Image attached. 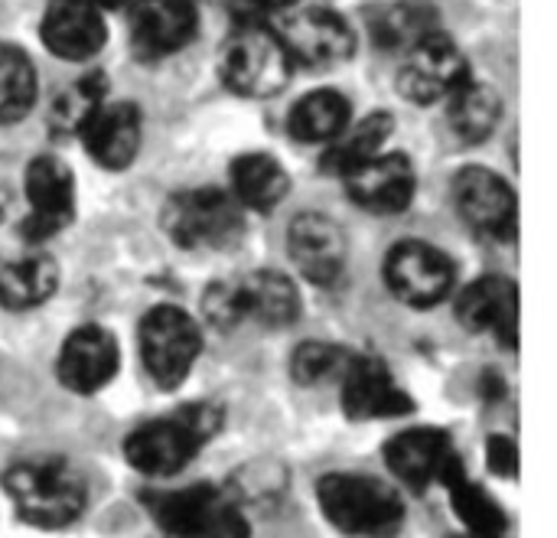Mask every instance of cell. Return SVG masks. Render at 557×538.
Returning <instances> with one entry per match:
<instances>
[{"instance_id":"obj_29","label":"cell","mask_w":557,"mask_h":538,"mask_svg":"<svg viewBox=\"0 0 557 538\" xmlns=\"http://www.w3.org/2000/svg\"><path fill=\"white\" fill-rule=\"evenodd\" d=\"M36 101V69L16 46L0 42V124L20 121Z\"/></svg>"},{"instance_id":"obj_15","label":"cell","mask_w":557,"mask_h":538,"mask_svg":"<svg viewBox=\"0 0 557 538\" xmlns=\"http://www.w3.org/2000/svg\"><path fill=\"white\" fill-rule=\"evenodd\" d=\"M457 461V451L450 438L437 428H411L395 435L385 444V464L388 470L411 490H428L431 484H441L444 470Z\"/></svg>"},{"instance_id":"obj_22","label":"cell","mask_w":557,"mask_h":538,"mask_svg":"<svg viewBox=\"0 0 557 538\" xmlns=\"http://www.w3.org/2000/svg\"><path fill=\"white\" fill-rule=\"evenodd\" d=\"M245 317L261 320L268 327H287L300 314V294L294 281L281 271H255L238 281Z\"/></svg>"},{"instance_id":"obj_31","label":"cell","mask_w":557,"mask_h":538,"mask_svg":"<svg viewBox=\"0 0 557 538\" xmlns=\"http://www.w3.org/2000/svg\"><path fill=\"white\" fill-rule=\"evenodd\" d=\"M349 353L333 346V343H304L294 350L290 359V372L300 386H320L330 382L336 376H343V369L349 366Z\"/></svg>"},{"instance_id":"obj_11","label":"cell","mask_w":557,"mask_h":538,"mask_svg":"<svg viewBox=\"0 0 557 538\" xmlns=\"http://www.w3.org/2000/svg\"><path fill=\"white\" fill-rule=\"evenodd\" d=\"M277 36H281L290 62H300L310 69L339 65L356 49V36H352L349 23L343 16H336L333 10H317V7L290 16Z\"/></svg>"},{"instance_id":"obj_16","label":"cell","mask_w":557,"mask_h":538,"mask_svg":"<svg viewBox=\"0 0 557 538\" xmlns=\"http://www.w3.org/2000/svg\"><path fill=\"white\" fill-rule=\"evenodd\" d=\"M287 252L313 284H333L346 268L343 229L317 212H304L287 229Z\"/></svg>"},{"instance_id":"obj_2","label":"cell","mask_w":557,"mask_h":538,"mask_svg":"<svg viewBox=\"0 0 557 538\" xmlns=\"http://www.w3.org/2000/svg\"><path fill=\"white\" fill-rule=\"evenodd\" d=\"M222 428V412L212 405H186L166 418L134 428L124 441V457L137 474L173 477L180 474Z\"/></svg>"},{"instance_id":"obj_3","label":"cell","mask_w":557,"mask_h":538,"mask_svg":"<svg viewBox=\"0 0 557 538\" xmlns=\"http://www.w3.org/2000/svg\"><path fill=\"white\" fill-rule=\"evenodd\" d=\"M147 513L170 538H248L245 510L219 487L196 484L170 493H147Z\"/></svg>"},{"instance_id":"obj_25","label":"cell","mask_w":557,"mask_h":538,"mask_svg":"<svg viewBox=\"0 0 557 538\" xmlns=\"http://www.w3.org/2000/svg\"><path fill=\"white\" fill-rule=\"evenodd\" d=\"M392 118L388 114H369L362 118L359 124H346L336 137H333V147L326 150L323 163L330 173H339L346 176L349 170H356L359 163H366L369 157L382 154L385 140L392 137Z\"/></svg>"},{"instance_id":"obj_13","label":"cell","mask_w":557,"mask_h":538,"mask_svg":"<svg viewBox=\"0 0 557 538\" xmlns=\"http://www.w3.org/2000/svg\"><path fill=\"white\" fill-rule=\"evenodd\" d=\"M26 203L29 216L23 222V235L39 242L55 235L72 222L75 212V183L65 163L55 157H36L26 167Z\"/></svg>"},{"instance_id":"obj_26","label":"cell","mask_w":557,"mask_h":538,"mask_svg":"<svg viewBox=\"0 0 557 538\" xmlns=\"http://www.w3.org/2000/svg\"><path fill=\"white\" fill-rule=\"evenodd\" d=\"M450 127L460 140L467 144H480L493 134L496 121H499V95L490 85H480L473 78H467L450 98Z\"/></svg>"},{"instance_id":"obj_17","label":"cell","mask_w":557,"mask_h":538,"mask_svg":"<svg viewBox=\"0 0 557 538\" xmlns=\"http://www.w3.org/2000/svg\"><path fill=\"white\" fill-rule=\"evenodd\" d=\"M117 372V343L101 327H78L59 350V382L75 395L104 389Z\"/></svg>"},{"instance_id":"obj_32","label":"cell","mask_w":557,"mask_h":538,"mask_svg":"<svg viewBox=\"0 0 557 538\" xmlns=\"http://www.w3.org/2000/svg\"><path fill=\"white\" fill-rule=\"evenodd\" d=\"M104 101V82L101 75H91L78 85H72L65 95L55 98L52 105V127L55 131H72L78 134L85 127V121L91 118V111Z\"/></svg>"},{"instance_id":"obj_24","label":"cell","mask_w":557,"mask_h":538,"mask_svg":"<svg viewBox=\"0 0 557 538\" xmlns=\"http://www.w3.org/2000/svg\"><path fill=\"white\" fill-rule=\"evenodd\" d=\"M232 189L242 206L271 209L287 196V173L268 154H245L232 163Z\"/></svg>"},{"instance_id":"obj_33","label":"cell","mask_w":557,"mask_h":538,"mask_svg":"<svg viewBox=\"0 0 557 538\" xmlns=\"http://www.w3.org/2000/svg\"><path fill=\"white\" fill-rule=\"evenodd\" d=\"M202 310H206L209 323H215V327H222V330L242 323V320H245V307H242V291H238V284H225V281H222V284H212V288L206 291Z\"/></svg>"},{"instance_id":"obj_7","label":"cell","mask_w":557,"mask_h":538,"mask_svg":"<svg viewBox=\"0 0 557 538\" xmlns=\"http://www.w3.org/2000/svg\"><path fill=\"white\" fill-rule=\"evenodd\" d=\"M202 333L180 307H153L140 323V356L160 389H176L196 366Z\"/></svg>"},{"instance_id":"obj_34","label":"cell","mask_w":557,"mask_h":538,"mask_svg":"<svg viewBox=\"0 0 557 538\" xmlns=\"http://www.w3.org/2000/svg\"><path fill=\"white\" fill-rule=\"evenodd\" d=\"M486 461H490V470L496 477H503V480L519 477V448L506 435H493L486 441Z\"/></svg>"},{"instance_id":"obj_4","label":"cell","mask_w":557,"mask_h":538,"mask_svg":"<svg viewBox=\"0 0 557 538\" xmlns=\"http://www.w3.org/2000/svg\"><path fill=\"white\" fill-rule=\"evenodd\" d=\"M317 503L346 536H382L405 519L401 497L388 484L362 474H326L317 484Z\"/></svg>"},{"instance_id":"obj_19","label":"cell","mask_w":557,"mask_h":538,"mask_svg":"<svg viewBox=\"0 0 557 538\" xmlns=\"http://www.w3.org/2000/svg\"><path fill=\"white\" fill-rule=\"evenodd\" d=\"M457 317L473 333H496L516 346L519 337V294L506 278H480L457 297Z\"/></svg>"},{"instance_id":"obj_14","label":"cell","mask_w":557,"mask_h":538,"mask_svg":"<svg viewBox=\"0 0 557 538\" xmlns=\"http://www.w3.org/2000/svg\"><path fill=\"white\" fill-rule=\"evenodd\" d=\"M349 196L379 216L405 212L414 196V170L405 154H375L346 176Z\"/></svg>"},{"instance_id":"obj_6","label":"cell","mask_w":557,"mask_h":538,"mask_svg":"<svg viewBox=\"0 0 557 538\" xmlns=\"http://www.w3.org/2000/svg\"><path fill=\"white\" fill-rule=\"evenodd\" d=\"M290 56L277 33L248 26L235 33L222 49V78L232 91L245 98L277 95L290 78Z\"/></svg>"},{"instance_id":"obj_28","label":"cell","mask_w":557,"mask_h":538,"mask_svg":"<svg viewBox=\"0 0 557 538\" xmlns=\"http://www.w3.org/2000/svg\"><path fill=\"white\" fill-rule=\"evenodd\" d=\"M444 487L450 490V506L457 510L460 523H463L473 536L476 538L506 536V526H509V523H506L503 506H499V503H496L483 487L470 484L463 470H457Z\"/></svg>"},{"instance_id":"obj_30","label":"cell","mask_w":557,"mask_h":538,"mask_svg":"<svg viewBox=\"0 0 557 538\" xmlns=\"http://www.w3.org/2000/svg\"><path fill=\"white\" fill-rule=\"evenodd\" d=\"M375 39L385 46V49H411L414 42H421L424 36L437 33V16L431 7L424 3H398V7H388L375 16Z\"/></svg>"},{"instance_id":"obj_23","label":"cell","mask_w":557,"mask_h":538,"mask_svg":"<svg viewBox=\"0 0 557 538\" xmlns=\"http://www.w3.org/2000/svg\"><path fill=\"white\" fill-rule=\"evenodd\" d=\"M59 271L46 255L0 258V304L10 310L39 307L55 291Z\"/></svg>"},{"instance_id":"obj_18","label":"cell","mask_w":557,"mask_h":538,"mask_svg":"<svg viewBox=\"0 0 557 538\" xmlns=\"http://www.w3.org/2000/svg\"><path fill=\"white\" fill-rule=\"evenodd\" d=\"M42 42L52 56L82 62L104 42V16L95 0H52L42 16Z\"/></svg>"},{"instance_id":"obj_8","label":"cell","mask_w":557,"mask_h":538,"mask_svg":"<svg viewBox=\"0 0 557 538\" xmlns=\"http://www.w3.org/2000/svg\"><path fill=\"white\" fill-rule=\"evenodd\" d=\"M467 78L470 69L463 52L444 33H431L411 49H405L398 91L414 105H434V101H447Z\"/></svg>"},{"instance_id":"obj_12","label":"cell","mask_w":557,"mask_h":538,"mask_svg":"<svg viewBox=\"0 0 557 538\" xmlns=\"http://www.w3.org/2000/svg\"><path fill=\"white\" fill-rule=\"evenodd\" d=\"M454 199L460 206V216L490 239H512L516 235V193L509 183L486 170V167H467L454 180Z\"/></svg>"},{"instance_id":"obj_10","label":"cell","mask_w":557,"mask_h":538,"mask_svg":"<svg viewBox=\"0 0 557 538\" xmlns=\"http://www.w3.org/2000/svg\"><path fill=\"white\" fill-rule=\"evenodd\" d=\"M339 379H343V412L352 421L398 418L414 412V402L395 382L388 366L375 356H352Z\"/></svg>"},{"instance_id":"obj_27","label":"cell","mask_w":557,"mask_h":538,"mask_svg":"<svg viewBox=\"0 0 557 538\" xmlns=\"http://www.w3.org/2000/svg\"><path fill=\"white\" fill-rule=\"evenodd\" d=\"M346 124H349V101L333 88L304 95L290 111V134L307 144L333 140Z\"/></svg>"},{"instance_id":"obj_1","label":"cell","mask_w":557,"mask_h":538,"mask_svg":"<svg viewBox=\"0 0 557 538\" xmlns=\"http://www.w3.org/2000/svg\"><path fill=\"white\" fill-rule=\"evenodd\" d=\"M3 490L20 519L36 529H65L88 506V484L65 457H26L10 464Z\"/></svg>"},{"instance_id":"obj_35","label":"cell","mask_w":557,"mask_h":538,"mask_svg":"<svg viewBox=\"0 0 557 538\" xmlns=\"http://www.w3.org/2000/svg\"><path fill=\"white\" fill-rule=\"evenodd\" d=\"M251 3H258V7H268V10H277V7H290L294 0H251Z\"/></svg>"},{"instance_id":"obj_5","label":"cell","mask_w":557,"mask_h":538,"mask_svg":"<svg viewBox=\"0 0 557 538\" xmlns=\"http://www.w3.org/2000/svg\"><path fill=\"white\" fill-rule=\"evenodd\" d=\"M166 235L193 252H219L242 239V212L222 189H189L163 206Z\"/></svg>"},{"instance_id":"obj_20","label":"cell","mask_w":557,"mask_h":538,"mask_svg":"<svg viewBox=\"0 0 557 538\" xmlns=\"http://www.w3.org/2000/svg\"><path fill=\"white\" fill-rule=\"evenodd\" d=\"M131 36L140 56H170L196 36V10L189 0H137Z\"/></svg>"},{"instance_id":"obj_9","label":"cell","mask_w":557,"mask_h":538,"mask_svg":"<svg viewBox=\"0 0 557 538\" xmlns=\"http://www.w3.org/2000/svg\"><path fill=\"white\" fill-rule=\"evenodd\" d=\"M385 281L408 307H434L454 288V265L434 245L405 242L392 248L385 261Z\"/></svg>"},{"instance_id":"obj_21","label":"cell","mask_w":557,"mask_h":538,"mask_svg":"<svg viewBox=\"0 0 557 538\" xmlns=\"http://www.w3.org/2000/svg\"><path fill=\"white\" fill-rule=\"evenodd\" d=\"M78 134H82L88 154L101 167L121 170V167H127L137 157V147H140V114H137V108L131 101H101Z\"/></svg>"}]
</instances>
